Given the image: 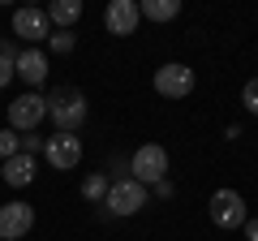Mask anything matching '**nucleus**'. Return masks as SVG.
Segmentation results:
<instances>
[{"mask_svg":"<svg viewBox=\"0 0 258 241\" xmlns=\"http://www.w3.org/2000/svg\"><path fill=\"white\" fill-rule=\"evenodd\" d=\"M47 116L56 120V134H74L86 120V95L78 86H60V91L47 99Z\"/></svg>","mask_w":258,"mask_h":241,"instance_id":"f257e3e1","label":"nucleus"},{"mask_svg":"<svg viewBox=\"0 0 258 241\" xmlns=\"http://www.w3.org/2000/svg\"><path fill=\"white\" fill-rule=\"evenodd\" d=\"M207 215H211V224H215V228H224V232L245 228V220H249L245 198H241L237 190H215L211 203H207Z\"/></svg>","mask_w":258,"mask_h":241,"instance_id":"f03ea898","label":"nucleus"},{"mask_svg":"<svg viewBox=\"0 0 258 241\" xmlns=\"http://www.w3.org/2000/svg\"><path fill=\"white\" fill-rule=\"evenodd\" d=\"M103 203H108L112 215H138L142 207H147V186H142V181H134V176H125V181H112Z\"/></svg>","mask_w":258,"mask_h":241,"instance_id":"7ed1b4c3","label":"nucleus"},{"mask_svg":"<svg viewBox=\"0 0 258 241\" xmlns=\"http://www.w3.org/2000/svg\"><path fill=\"white\" fill-rule=\"evenodd\" d=\"M43 116H47V99H43V95H35V91L18 95V99L9 103V130H18V134H30Z\"/></svg>","mask_w":258,"mask_h":241,"instance_id":"20e7f679","label":"nucleus"},{"mask_svg":"<svg viewBox=\"0 0 258 241\" xmlns=\"http://www.w3.org/2000/svg\"><path fill=\"white\" fill-rule=\"evenodd\" d=\"M155 91L164 95V99H185V95L194 91V69L181 65V61L159 65V69H155Z\"/></svg>","mask_w":258,"mask_h":241,"instance_id":"39448f33","label":"nucleus"},{"mask_svg":"<svg viewBox=\"0 0 258 241\" xmlns=\"http://www.w3.org/2000/svg\"><path fill=\"white\" fill-rule=\"evenodd\" d=\"M164 172H168V151L159 142H147L134 151V181L151 186V181H164Z\"/></svg>","mask_w":258,"mask_h":241,"instance_id":"423d86ee","label":"nucleus"},{"mask_svg":"<svg viewBox=\"0 0 258 241\" xmlns=\"http://www.w3.org/2000/svg\"><path fill=\"white\" fill-rule=\"evenodd\" d=\"M43 155L52 168H78L82 164V138L78 134H52L43 142Z\"/></svg>","mask_w":258,"mask_h":241,"instance_id":"0eeeda50","label":"nucleus"},{"mask_svg":"<svg viewBox=\"0 0 258 241\" xmlns=\"http://www.w3.org/2000/svg\"><path fill=\"white\" fill-rule=\"evenodd\" d=\"M35 228V211L26 203H5L0 207V241H18Z\"/></svg>","mask_w":258,"mask_h":241,"instance_id":"6e6552de","label":"nucleus"},{"mask_svg":"<svg viewBox=\"0 0 258 241\" xmlns=\"http://www.w3.org/2000/svg\"><path fill=\"white\" fill-rule=\"evenodd\" d=\"M138 5L134 0H112L108 13H103V26H108V35H134L138 30Z\"/></svg>","mask_w":258,"mask_h":241,"instance_id":"1a4fd4ad","label":"nucleus"},{"mask_svg":"<svg viewBox=\"0 0 258 241\" xmlns=\"http://www.w3.org/2000/svg\"><path fill=\"white\" fill-rule=\"evenodd\" d=\"M47 9H18L13 13V35H22L26 43H35V39H43L47 35Z\"/></svg>","mask_w":258,"mask_h":241,"instance_id":"9d476101","label":"nucleus"},{"mask_svg":"<svg viewBox=\"0 0 258 241\" xmlns=\"http://www.w3.org/2000/svg\"><path fill=\"white\" fill-rule=\"evenodd\" d=\"M18 78L26 86H39L47 78V56L35 52V47H26V52H18Z\"/></svg>","mask_w":258,"mask_h":241,"instance_id":"9b49d317","label":"nucleus"},{"mask_svg":"<svg viewBox=\"0 0 258 241\" xmlns=\"http://www.w3.org/2000/svg\"><path fill=\"white\" fill-rule=\"evenodd\" d=\"M0 176H5V186H13V190L30 186V181H35V159H30V155H13V159H5Z\"/></svg>","mask_w":258,"mask_h":241,"instance_id":"f8f14e48","label":"nucleus"},{"mask_svg":"<svg viewBox=\"0 0 258 241\" xmlns=\"http://www.w3.org/2000/svg\"><path fill=\"white\" fill-rule=\"evenodd\" d=\"M82 18V0H52V5H47V22H52V26H74V22Z\"/></svg>","mask_w":258,"mask_h":241,"instance_id":"ddd939ff","label":"nucleus"},{"mask_svg":"<svg viewBox=\"0 0 258 241\" xmlns=\"http://www.w3.org/2000/svg\"><path fill=\"white\" fill-rule=\"evenodd\" d=\"M138 13H147L151 22H172L181 13V0H147V5H138Z\"/></svg>","mask_w":258,"mask_h":241,"instance_id":"4468645a","label":"nucleus"},{"mask_svg":"<svg viewBox=\"0 0 258 241\" xmlns=\"http://www.w3.org/2000/svg\"><path fill=\"white\" fill-rule=\"evenodd\" d=\"M82 198H91V203H99V198H108V176H103V172L86 176V181H82Z\"/></svg>","mask_w":258,"mask_h":241,"instance_id":"2eb2a0df","label":"nucleus"},{"mask_svg":"<svg viewBox=\"0 0 258 241\" xmlns=\"http://www.w3.org/2000/svg\"><path fill=\"white\" fill-rule=\"evenodd\" d=\"M18 78V52L13 47H0V86H9Z\"/></svg>","mask_w":258,"mask_h":241,"instance_id":"dca6fc26","label":"nucleus"},{"mask_svg":"<svg viewBox=\"0 0 258 241\" xmlns=\"http://www.w3.org/2000/svg\"><path fill=\"white\" fill-rule=\"evenodd\" d=\"M13 155H22L18 130H0V159H13Z\"/></svg>","mask_w":258,"mask_h":241,"instance_id":"f3484780","label":"nucleus"},{"mask_svg":"<svg viewBox=\"0 0 258 241\" xmlns=\"http://www.w3.org/2000/svg\"><path fill=\"white\" fill-rule=\"evenodd\" d=\"M241 103H245V112H254L258 116V78H249L245 91H241Z\"/></svg>","mask_w":258,"mask_h":241,"instance_id":"a211bd4d","label":"nucleus"},{"mask_svg":"<svg viewBox=\"0 0 258 241\" xmlns=\"http://www.w3.org/2000/svg\"><path fill=\"white\" fill-rule=\"evenodd\" d=\"M47 39H52L56 52H69V47H74V35H64V30H60V35H47Z\"/></svg>","mask_w":258,"mask_h":241,"instance_id":"6ab92c4d","label":"nucleus"},{"mask_svg":"<svg viewBox=\"0 0 258 241\" xmlns=\"http://www.w3.org/2000/svg\"><path fill=\"white\" fill-rule=\"evenodd\" d=\"M43 142H47V138H35V134H26V138H22V155H30V151H39Z\"/></svg>","mask_w":258,"mask_h":241,"instance_id":"aec40b11","label":"nucleus"},{"mask_svg":"<svg viewBox=\"0 0 258 241\" xmlns=\"http://www.w3.org/2000/svg\"><path fill=\"white\" fill-rule=\"evenodd\" d=\"M245 237H249V241H258V220H245Z\"/></svg>","mask_w":258,"mask_h":241,"instance_id":"412c9836","label":"nucleus"}]
</instances>
